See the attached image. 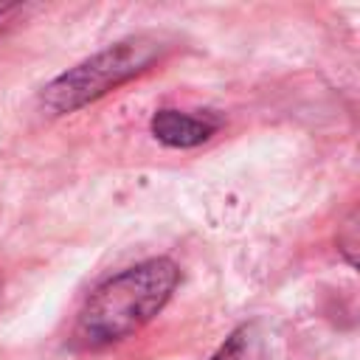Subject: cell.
<instances>
[{
  "mask_svg": "<svg viewBox=\"0 0 360 360\" xmlns=\"http://www.w3.org/2000/svg\"><path fill=\"white\" fill-rule=\"evenodd\" d=\"M177 284L180 267L166 256L115 273L87 295L76 321V338L98 349L135 335L166 307Z\"/></svg>",
  "mask_w": 360,
  "mask_h": 360,
  "instance_id": "cell-1",
  "label": "cell"
},
{
  "mask_svg": "<svg viewBox=\"0 0 360 360\" xmlns=\"http://www.w3.org/2000/svg\"><path fill=\"white\" fill-rule=\"evenodd\" d=\"M163 48V39L155 34H138L107 45L104 51L93 53L90 59L68 68L53 82H48L39 93V104L48 115L76 112L115 90L118 84L149 70V65L160 59Z\"/></svg>",
  "mask_w": 360,
  "mask_h": 360,
  "instance_id": "cell-2",
  "label": "cell"
},
{
  "mask_svg": "<svg viewBox=\"0 0 360 360\" xmlns=\"http://www.w3.org/2000/svg\"><path fill=\"white\" fill-rule=\"evenodd\" d=\"M219 121L211 115H194V112H180V110H158L149 121L152 135L174 149H191L208 141L217 132Z\"/></svg>",
  "mask_w": 360,
  "mask_h": 360,
  "instance_id": "cell-3",
  "label": "cell"
},
{
  "mask_svg": "<svg viewBox=\"0 0 360 360\" xmlns=\"http://www.w3.org/2000/svg\"><path fill=\"white\" fill-rule=\"evenodd\" d=\"M250 332H248V326H242V329H236L214 354H211V360H248V346H250Z\"/></svg>",
  "mask_w": 360,
  "mask_h": 360,
  "instance_id": "cell-4",
  "label": "cell"
},
{
  "mask_svg": "<svg viewBox=\"0 0 360 360\" xmlns=\"http://www.w3.org/2000/svg\"><path fill=\"white\" fill-rule=\"evenodd\" d=\"M11 8H14V6H0V17H3L6 11H11Z\"/></svg>",
  "mask_w": 360,
  "mask_h": 360,
  "instance_id": "cell-5",
  "label": "cell"
},
{
  "mask_svg": "<svg viewBox=\"0 0 360 360\" xmlns=\"http://www.w3.org/2000/svg\"><path fill=\"white\" fill-rule=\"evenodd\" d=\"M0 295H3V278H0Z\"/></svg>",
  "mask_w": 360,
  "mask_h": 360,
  "instance_id": "cell-6",
  "label": "cell"
}]
</instances>
